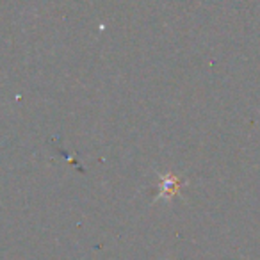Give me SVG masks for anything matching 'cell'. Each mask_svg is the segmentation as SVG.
Returning a JSON list of instances; mask_svg holds the SVG:
<instances>
[{
	"label": "cell",
	"instance_id": "1",
	"mask_svg": "<svg viewBox=\"0 0 260 260\" xmlns=\"http://www.w3.org/2000/svg\"><path fill=\"white\" fill-rule=\"evenodd\" d=\"M177 189H178V180L173 177H168L162 180V185H160V194H164V192L173 194V192H177Z\"/></svg>",
	"mask_w": 260,
	"mask_h": 260
}]
</instances>
